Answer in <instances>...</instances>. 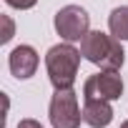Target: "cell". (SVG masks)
Here are the masks:
<instances>
[{"mask_svg":"<svg viewBox=\"0 0 128 128\" xmlns=\"http://www.w3.org/2000/svg\"><path fill=\"white\" fill-rule=\"evenodd\" d=\"M0 20H3V25H5V30H3V38H0V43H10V38H13V30H15V25H13L10 15H3Z\"/></svg>","mask_w":128,"mask_h":128,"instance_id":"obj_10","label":"cell"},{"mask_svg":"<svg viewBox=\"0 0 128 128\" xmlns=\"http://www.w3.org/2000/svg\"><path fill=\"white\" fill-rule=\"evenodd\" d=\"M120 128H128V120H126V123H120Z\"/></svg>","mask_w":128,"mask_h":128,"instance_id":"obj_13","label":"cell"},{"mask_svg":"<svg viewBox=\"0 0 128 128\" xmlns=\"http://www.w3.org/2000/svg\"><path fill=\"white\" fill-rule=\"evenodd\" d=\"M53 25H55V33L66 43H76V40H83L86 33L90 30V15L80 5H66L55 13Z\"/></svg>","mask_w":128,"mask_h":128,"instance_id":"obj_3","label":"cell"},{"mask_svg":"<svg viewBox=\"0 0 128 128\" xmlns=\"http://www.w3.org/2000/svg\"><path fill=\"white\" fill-rule=\"evenodd\" d=\"M110 43H113L110 35H106L100 30H88L86 38L80 40V53H83V58L88 63L100 66V63L106 60V55H108V50H110Z\"/></svg>","mask_w":128,"mask_h":128,"instance_id":"obj_6","label":"cell"},{"mask_svg":"<svg viewBox=\"0 0 128 128\" xmlns=\"http://www.w3.org/2000/svg\"><path fill=\"white\" fill-rule=\"evenodd\" d=\"M110 120H113L110 100H103V98H86V103H83V123H88L90 128H106Z\"/></svg>","mask_w":128,"mask_h":128,"instance_id":"obj_7","label":"cell"},{"mask_svg":"<svg viewBox=\"0 0 128 128\" xmlns=\"http://www.w3.org/2000/svg\"><path fill=\"white\" fill-rule=\"evenodd\" d=\"M80 50L73 43H58L45 53V70L55 90H66L76 86L78 66H80Z\"/></svg>","mask_w":128,"mask_h":128,"instance_id":"obj_1","label":"cell"},{"mask_svg":"<svg viewBox=\"0 0 128 128\" xmlns=\"http://www.w3.org/2000/svg\"><path fill=\"white\" fill-rule=\"evenodd\" d=\"M5 3H8L10 8H15V10H30L38 0H5Z\"/></svg>","mask_w":128,"mask_h":128,"instance_id":"obj_11","label":"cell"},{"mask_svg":"<svg viewBox=\"0 0 128 128\" xmlns=\"http://www.w3.org/2000/svg\"><path fill=\"white\" fill-rule=\"evenodd\" d=\"M86 98H103V100H118L123 96V78L116 70H100L90 76L83 86Z\"/></svg>","mask_w":128,"mask_h":128,"instance_id":"obj_4","label":"cell"},{"mask_svg":"<svg viewBox=\"0 0 128 128\" xmlns=\"http://www.w3.org/2000/svg\"><path fill=\"white\" fill-rule=\"evenodd\" d=\"M38 63H40V58H38V53H35L33 45H18V48H13V53H10V58H8L10 73H13L18 80L33 78L35 70H38Z\"/></svg>","mask_w":128,"mask_h":128,"instance_id":"obj_5","label":"cell"},{"mask_svg":"<svg viewBox=\"0 0 128 128\" xmlns=\"http://www.w3.org/2000/svg\"><path fill=\"white\" fill-rule=\"evenodd\" d=\"M123 63H126V53H123V48H120V40H118V38H113L110 50H108L106 60L100 63V68H103V70H120Z\"/></svg>","mask_w":128,"mask_h":128,"instance_id":"obj_9","label":"cell"},{"mask_svg":"<svg viewBox=\"0 0 128 128\" xmlns=\"http://www.w3.org/2000/svg\"><path fill=\"white\" fill-rule=\"evenodd\" d=\"M108 28H110V35L118 38V40H128V8L120 5L110 13L108 18Z\"/></svg>","mask_w":128,"mask_h":128,"instance_id":"obj_8","label":"cell"},{"mask_svg":"<svg viewBox=\"0 0 128 128\" xmlns=\"http://www.w3.org/2000/svg\"><path fill=\"white\" fill-rule=\"evenodd\" d=\"M48 118L53 128H80L83 110L78 106V96L73 88L55 90L48 106Z\"/></svg>","mask_w":128,"mask_h":128,"instance_id":"obj_2","label":"cell"},{"mask_svg":"<svg viewBox=\"0 0 128 128\" xmlns=\"http://www.w3.org/2000/svg\"><path fill=\"white\" fill-rule=\"evenodd\" d=\"M18 128H43L38 120H33V118H25V120H20L18 123Z\"/></svg>","mask_w":128,"mask_h":128,"instance_id":"obj_12","label":"cell"}]
</instances>
